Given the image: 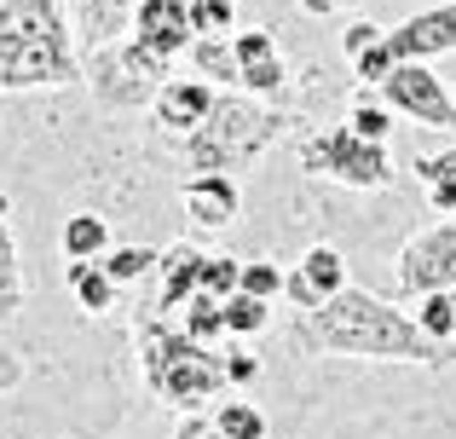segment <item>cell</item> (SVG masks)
Instances as JSON below:
<instances>
[{"mask_svg":"<svg viewBox=\"0 0 456 439\" xmlns=\"http://www.w3.org/2000/svg\"><path fill=\"white\" fill-rule=\"evenodd\" d=\"M295 341L306 353H330V359H381V364H451L456 347L434 341L411 313L393 301L346 283L335 301L312 306L295 318Z\"/></svg>","mask_w":456,"mask_h":439,"instance_id":"1","label":"cell"},{"mask_svg":"<svg viewBox=\"0 0 456 439\" xmlns=\"http://www.w3.org/2000/svg\"><path fill=\"white\" fill-rule=\"evenodd\" d=\"M76 81H87V69L69 41L64 0H0V87L35 93Z\"/></svg>","mask_w":456,"mask_h":439,"instance_id":"2","label":"cell"},{"mask_svg":"<svg viewBox=\"0 0 456 439\" xmlns=\"http://www.w3.org/2000/svg\"><path fill=\"white\" fill-rule=\"evenodd\" d=\"M283 139V110L255 93H220L208 122L185 134L179 157L191 174H243Z\"/></svg>","mask_w":456,"mask_h":439,"instance_id":"3","label":"cell"},{"mask_svg":"<svg viewBox=\"0 0 456 439\" xmlns=\"http://www.w3.org/2000/svg\"><path fill=\"white\" fill-rule=\"evenodd\" d=\"M139 336V359H145V382L162 405L174 411H202L208 399H220L232 387L225 376V359L202 341H191L185 329H174L162 313H151L145 324H134Z\"/></svg>","mask_w":456,"mask_h":439,"instance_id":"4","label":"cell"},{"mask_svg":"<svg viewBox=\"0 0 456 439\" xmlns=\"http://www.w3.org/2000/svg\"><path fill=\"white\" fill-rule=\"evenodd\" d=\"M301 168L323 174V180L346 185V191H387L393 185V162L387 145L353 134V127H323V134L301 139Z\"/></svg>","mask_w":456,"mask_h":439,"instance_id":"5","label":"cell"},{"mask_svg":"<svg viewBox=\"0 0 456 439\" xmlns=\"http://www.w3.org/2000/svg\"><path fill=\"white\" fill-rule=\"evenodd\" d=\"M399 295H434V289H456V215H445L439 225L416 232L399 248V266H393Z\"/></svg>","mask_w":456,"mask_h":439,"instance_id":"6","label":"cell"},{"mask_svg":"<svg viewBox=\"0 0 456 439\" xmlns=\"http://www.w3.org/2000/svg\"><path fill=\"white\" fill-rule=\"evenodd\" d=\"M381 99L399 116H411L416 127H434V134H456V93L439 87V76L428 64H399L381 81Z\"/></svg>","mask_w":456,"mask_h":439,"instance_id":"7","label":"cell"},{"mask_svg":"<svg viewBox=\"0 0 456 439\" xmlns=\"http://www.w3.org/2000/svg\"><path fill=\"white\" fill-rule=\"evenodd\" d=\"M387 41H393V53H399L404 64H428V58H439V53H456V0L411 12L404 23L387 29Z\"/></svg>","mask_w":456,"mask_h":439,"instance_id":"8","label":"cell"},{"mask_svg":"<svg viewBox=\"0 0 456 439\" xmlns=\"http://www.w3.org/2000/svg\"><path fill=\"white\" fill-rule=\"evenodd\" d=\"M151 53L162 58H185L197 29H191V0H134V29Z\"/></svg>","mask_w":456,"mask_h":439,"instance_id":"9","label":"cell"},{"mask_svg":"<svg viewBox=\"0 0 456 439\" xmlns=\"http://www.w3.org/2000/svg\"><path fill=\"white\" fill-rule=\"evenodd\" d=\"M237 81H243L255 99H278L283 81H289V64H283V46L272 29H237Z\"/></svg>","mask_w":456,"mask_h":439,"instance_id":"10","label":"cell"},{"mask_svg":"<svg viewBox=\"0 0 456 439\" xmlns=\"http://www.w3.org/2000/svg\"><path fill=\"white\" fill-rule=\"evenodd\" d=\"M214 81H202V76H167L162 87H156V99H151V110H156V122L167 127V134H197L202 122H208V110H214Z\"/></svg>","mask_w":456,"mask_h":439,"instance_id":"11","label":"cell"},{"mask_svg":"<svg viewBox=\"0 0 456 439\" xmlns=\"http://www.w3.org/2000/svg\"><path fill=\"white\" fill-rule=\"evenodd\" d=\"M341 289H346V260H341V248H330V243L306 248L301 266L283 278V295H289L301 313H312V306H323V301H335Z\"/></svg>","mask_w":456,"mask_h":439,"instance_id":"12","label":"cell"},{"mask_svg":"<svg viewBox=\"0 0 456 439\" xmlns=\"http://www.w3.org/2000/svg\"><path fill=\"white\" fill-rule=\"evenodd\" d=\"M185 215L202 225V232H225L237 215H243V191H237V174H191L185 180Z\"/></svg>","mask_w":456,"mask_h":439,"instance_id":"13","label":"cell"},{"mask_svg":"<svg viewBox=\"0 0 456 439\" xmlns=\"http://www.w3.org/2000/svg\"><path fill=\"white\" fill-rule=\"evenodd\" d=\"M156 266H162V295H156L151 313L167 318V313H179V306L202 289V266H208V255H202V248H191V243H174V248H162V260H156Z\"/></svg>","mask_w":456,"mask_h":439,"instance_id":"14","label":"cell"},{"mask_svg":"<svg viewBox=\"0 0 456 439\" xmlns=\"http://www.w3.org/2000/svg\"><path fill=\"white\" fill-rule=\"evenodd\" d=\"M12 197L0 191V318H18L23 313V266H18V237H12Z\"/></svg>","mask_w":456,"mask_h":439,"instance_id":"15","label":"cell"},{"mask_svg":"<svg viewBox=\"0 0 456 439\" xmlns=\"http://www.w3.org/2000/svg\"><path fill=\"white\" fill-rule=\"evenodd\" d=\"M69 289H76L81 313H110L116 306V278L104 272V260H69Z\"/></svg>","mask_w":456,"mask_h":439,"instance_id":"16","label":"cell"},{"mask_svg":"<svg viewBox=\"0 0 456 439\" xmlns=\"http://www.w3.org/2000/svg\"><path fill=\"white\" fill-rule=\"evenodd\" d=\"M416 180H422L428 203H434L439 215H456V145L439 150V157H422V162H416Z\"/></svg>","mask_w":456,"mask_h":439,"instance_id":"17","label":"cell"},{"mask_svg":"<svg viewBox=\"0 0 456 439\" xmlns=\"http://www.w3.org/2000/svg\"><path fill=\"white\" fill-rule=\"evenodd\" d=\"M64 255L69 260H104L110 255V225H104V215H69L64 220Z\"/></svg>","mask_w":456,"mask_h":439,"instance_id":"18","label":"cell"},{"mask_svg":"<svg viewBox=\"0 0 456 439\" xmlns=\"http://www.w3.org/2000/svg\"><path fill=\"white\" fill-rule=\"evenodd\" d=\"M191 69H197L202 81H237L232 35H197V41H191Z\"/></svg>","mask_w":456,"mask_h":439,"instance_id":"19","label":"cell"},{"mask_svg":"<svg viewBox=\"0 0 456 439\" xmlns=\"http://www.w3.org/2000/svg\"><path fill=\"white\" fill-rule=\"evenodd\" d=\"M185 336L202 341V347H214V341H225V301L220 295H191L185 301Z\"/></svg>","mask_w":456,"mask_h":439,"instance_id":"20","label":"cell"},{"mask_svg":"<svg viewBox=\"0 0 456 439\" xmlns=\"http://www.w3.org/2000/svg\"><path fill=\"white\" fill-rule=\"evenodd\" d=\"M416 324H422L434 341H451V347H456V289L416 295Z\"/></svg>","mask_w":456,"mask_h":439,"instance_id":"21","label":"cell"},{"mask_svg":"<svg viewBox=\"0 0 456 439\" xmlns=\"http://www.w3.org/2000/svg\"><path fill=\"white\" fill-rule=\"evenodd\" d=\"M346 127L353 134H364V139H376V145H387V134H393V104L387 99H370V87L353 99V110H346Z\"/></svg>","mask_w":456,"mask_h":439,"instance_id":"22","label":"cell"},{"mask_svg":"<svg viewBox=\"0 0 456 439\" xmlns=\"http://www.w3.org/2000/svg\"><path fill=\"white\" fill-rule=\"evenodd\" d=\"M214 428L225 439H266V417H260L248 399H220V405H214Z\"/></svg>","mask_w":456,"mask_h":439,"instance_id":"23","label":"cell"},{"mask_svg":"<svg viewBox=\"0 0 456 439\" xmlns=\"http://www.w3.org/2000/svg\"><path fill=\"white\" fill-rule=\"evenodd\" d=\"M156 260H162V255H156V248H145V243H110V255H104V272H110L116 289H122V283H139V278H145Z\"/></svg>","mask_w":456,"mask_h":439,"instance_id":"24","label":"cell"},{"mask_svg":"<svg viewBox=\"0 0 456 439\" xmlns=\"http://www.w3.org/2000/svg\"><path fill=\"white\" fill-rule=\"evenodd\" d=\"M266 324H272V301H260V295H243V289L225 301V336H260Z\"/></svg>","mask_w":456,"mask_h":439,"instance_id":"25","label":"cell"},{"mask_svg":"<svg viewBox=\"0 0 456 439\" xmlns=\"http://www.w3.org/2000/svg\"><path fill=\"white\" fill-rule=\"evenodd\" d=\"M399 64H404V58L393 53V41H387V35H381L376 46H364V53L353 58V76L364 81V87H370V81H376V87H381V81H387V76H393V69H399Z\"/></svg>","mask_w":456,"mask_h":439,"instance_id":"26","label":"cell"},{"mask_svg":"<svg viewBox=\"0 0 456 439\" xmlns=\"http://www.w3.org/2000/svg\"><path fill=\"white\" fill-rule=\"evenodd\" d=\"M237 289H243V260L208 255V266H202V295H220V301H232Z\"/></svg>","mask_w":456,"mask_h":439,"instance_id":"27","label":"cell"},{"mask_svg":"<svg viewBox=\"0 0 456 439\" xmlns=\"http://www.w3.org/2000/svg\"><path fill=\"white\" fill-rule=\"evenodd\" d=\"M237 0H191V29L197 35H232L237 18H232Z\"/></svg>","mask_w":456,"mask_h":439,"instance_id":"28","label":"cell"},{"mask_svg":"<svg viewBox=\"0 0 456 439\" xmlns=\"http://www.w3.org/2000/svg\"><path fill=\"white\" fill-rule=\"evenodd\" d=\"M283 278H289V272H278V260H243V295L278 301V295H283Z\"/></svg>","mask_w":456,"mask_h":439,"instance_id":"29","label":"cell"},{"mask_svg":"<svg viewBox=\"0 0 456 439\" xmlns=\"http://www.w3.org/2000/svg\"><path fill=\"white\" fill-rule=\"evenodd\" d=\"M387 29H376V23H346V35H341V46H346V58H358L364 46H376Z\"/></svg>","mask_w":456,"mask_h":439,"instance_id":"30","label":"cell"},{"mask_svg":"<svg viewBox=\"0 0 456 439\" xmlns=\"http://www.w3.org/2000/svg\"><path fill=\"white\" fill-rule=\"evenodd\" d=\"M225 376H232V387H248L260 376V364H255V353H232L225 359Z\"/></svg>","mask_w":456,"mask_h":439,"instance_id":"31","label":"cell"},{"mask_svg":"<svg viewBox=\"0 0 456 439\" xmlns=\"http://www.w3.org/2000/svg\"><path fill=\"white\" fill-rule=\"evenodd\" d=\"M23 382V364H18V353H0V394L6 387H18Z\"/></svg>","mask_w":456,"mask_h":439,"instance_id":"32","label":"cell"},{"mask_svg":"<svg viewBox=\"0 0 456 439\" xmlns=\"http://www.w3.org/2000/svg\"><path fill=\"white\" fill-rule=\"evenodd\" d=\"M301 12H312V18H323V12H335V0H301Z\"/></svg>","mask_w":456,"mask_h":439,"instance_id":"33","label":"cell"},{"mask_svg":"<svg viewBox=\"0 0 456 439\" xmlns=\"http://www.w3.org/2000/svg\"><path fill=\"white\" fill-rule=\"evenodd\" d=\"M335 6H358V0H335Z\"/></svg>","mask_w":456,"mask_h":439,"instance_id":"34","label":"cell"}]
</instances>
